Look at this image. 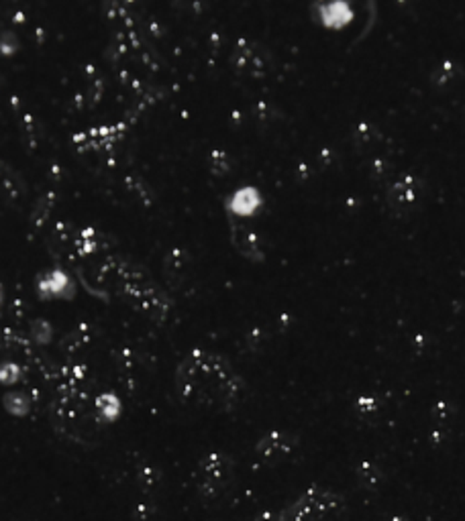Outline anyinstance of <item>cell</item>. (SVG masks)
Wrapping results in <instances>:
<instances>
[{"mask_svg": "<svg viewBox=\"0 0 465 521\" xmlns=\"http://www.w3.org/2000/svg\"><path fill=\"white\" fill-rule=\"evenodd\" d=\"M176 383L186 399L204 406H231L241 391V379L231 365L204 350L184 358Z\"/></svg>", "mask_w": 465, "mask_h": 521, "instance_id": "obj_1", "label": "cell"}]
</instances>
